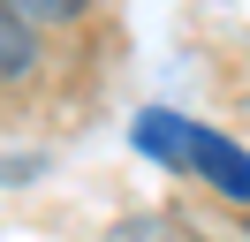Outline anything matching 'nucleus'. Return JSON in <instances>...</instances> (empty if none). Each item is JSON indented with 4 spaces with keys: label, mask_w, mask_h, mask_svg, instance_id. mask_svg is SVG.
Masks as SVG:
<instances>
[{
    "label": "nucleus",
    "mask_w": 250,
    "mask_h": 242,
    "mask_svg": "<svg viewBox=\"0 0 250 242\" xmlns=\"http://www.w3.org/2000/svg\"><path fill=\"white\" fill-rule=\"evenodd\" d=\"M106 242H182V235H174L167 220H114Z\"/></svg>",
    "instance_id": "20e7f679"
},
{
    "label": "nucleus",
    "mask_w": 250,
    "mask_h": 242,
    "mask_svg": "<svg viewBox=\"0 0 250 242\" xmlns=\"http://www.w3.org/2000/svg\"><path fill=\"white\" fill-rule=\"evenodd\" d=\"M189 166H197L205 182H212L220 197H235V204H250V159L228 144V136H212V129H197V151H189Z\"/></svg>",
    "instance_id": "f03ea898"
},
{
    "label": "nucleus",
    "mask_w": 250,
    "mask_h": 242,
    "mask_svg": "<svg viewBox=\"0 0 250 242\" xmlns=\"http://www.w3.org/2000/svg\"><path fill=\"white\" fill-rule=\"evenodd\" d=\"M38 68V30L16 0H0V83H23Z\"/></svg>",
    "instance_id": "7ed1b4c3"
},
{
    "label": "nucleus",
    "mask_w": 250,
    "mask_h": 242,
    "mask_svg": "<svg viewBox=\"0 0 250 242\" xmlns=\"http://www.w3.org/2000/svg\"><path fill=\"white\" fill-rule=\"evenodd\" d=\"M16 8H31L38 23H76V15L91 8V0H16Z\"/></svg>",
    "instance_id": "39448f33"
},
{
    "label": "nucleus",
    "mask_w": 250,
    "mask_h": 242,
    "mask_svg": "<svg viewBox=\"0 0 250 242\" xmlns=\"http://www.w3.org/2000/svg\"><path fill=\"white\" fill-rule=\"evenodd\" d=\"M137 151H152L159 166H189V151H197V121L167 114V106H144V114H137Z\"/></svg>",
    "instance_id": "f257e3e1"
}]
</instances>
